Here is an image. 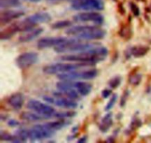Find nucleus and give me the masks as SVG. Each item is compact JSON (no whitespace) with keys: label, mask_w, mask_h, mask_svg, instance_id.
Returning a JSON list of instances; mask_svg holds the SVG:
<instances>
[{"label":"nucleus","mask_w":151,"mask_h":143,"mask_svg":"<svg viewBox=\"0 0 151 143\" xmlns=\"http://www.w3.org/2000/svg\"><path fill=\"white\" fill-rule=\"evenodd\" d=\"M109 50L106 47L99 45L90 50L81 52L72 55H66L58 57L61 61L76 62V63H89L94 65L97 63L103 61L107 57Z\"/></svg>","instance_id":"f257e3e1"},{"label":"nucleus","mask_w":151,"mask_h":143,"mask_svg":"<svg viewBox=\"0 0 151 143\" xmlns=\"http://www.w3.org/2000/svg\"><path fill=\"white\" fill-rule=\"evenodd\" d=\"M66 33L69 35L75 36L80 40L93 41L103 39L107 32L105 29L97 26L78 25L68 28L66 30Z\"/></svg>","instance_id":"f03ea898"},{"label":"nucleus","mask_w":151,"mask_h":143,"mask_svg":"<svg viewBox=\"0 0 151 143\" xmlns=\"http://www.w3.org/2000/svg\"><path fill=\"white\" fill-rule=\"evenodd\" d=\"M93 66L92 64L83 63H76V62H69V63H56L47 65L43 68V72L47 75H56V74L66 73L76 71L82 67Z\"/></svg>","instance_id":"7ed1b4c3"},{"label":"nucleus","mask_w":151,"mask_h":143,"mask_svg":"<svg viewBox=\"0 0 151 143\" xmlns=\"http://www.w3.org/2000/svg\"><path fill=\"white\" fill-rule=\"evenodd\" d=\"M99 45H100L99 43L82 42V40H78L75 42L63 44L55 47L54 50L57 53H78L92 49Z\"/></svg>","instance_id":"20e7f679"},{"label":"nucleus","mask_w":151,"mask_h":143,"mask_svg":"<svg viewBox=\"0 0 151 143\" xmlns=\"http://www.w3.org/2000/svg\"><path fill=\"white\" fill-rule=\"evenodd\" d=\"M103 0H72L71 7L75 10L100 11L104 9Z\"/></svg>","instance_id":"39448f33"},{"label":"nucleus","mask_w":151,"mask_h":143,"mask_svg":"<svg viewBox=\"0 0 151 143\" xmlns=\"http://www.w3.org/2000/svg\"><path fill=\"white\" fill-rule=\"evenodd\" d=\"M27 108L38 114L45 116L47 119L54 117L55 114L56 113L54 108L51 106L37 100H29L27 103Z\"/></svg>","instance_id":"423d86ee"},{"label":"nucleus","mask_w":151,"mask_h":143,"mask_svg":"<svg viewBox=\"0 0 151 143\" xmlns=\"http://www.w3.org/2000/svg\"><path fill=\"white\" fill-rule=\"evenodd\" d=\"M56 131L50 129L46 124L35 125L32 128L29 130V139L31 142L37 140H43L44 139H50L55 136Z\"/></svg>","instance_id":"0eeeda50"},{"label":"nucleus","mask_w":151,"mask_h":143,"mask_svg":"<svg viewBox=\"0 0 151 143\" xmlns=\"http://www.w3.org/2000/svg\"><path fill=\"white\" fill-rule=\"evenodd\" d=\"M78 38H70L66 37H45L42 38L37 43V47L39 50H44L51 47H56L63 44L75 42L78 41Z\"/></svg>","instance_id":"6e6552de"},{"label":"nucleus","mask_w":151,"mask_h":143,"mask_svg":"<svg viewBox=\"0 0 151 143\" xmlns=\"http://www.w3.org/2000/svg\"><path fill=\"white\" fill-rule=\"evenodd\" d=\"M98 75V71L96 69H91L82 72H74L61 73L58 75L59 80H92L95 78Z\"/></svg>","instance_id":"1a4fd4ad"},{"label":"nucleus","mask_w":151,"mask_h":143,"mask_svg":"<svg viewBox=\"0 0 151 143\" xmlns=\"http://www.w3.org/2000/svg\"><path fill=\"white\" fill-rule=\"evenodd\" d=\"M73 19L77 22H93L96 25H102L104 23V16L100 13L94 11L83 12L73 16Z\"/></svg>","instance_id":"9d476101"},{"label":"nucleus","mask_w":151,"mask_h":143,"mask_svg":"<svg viewBox=\"0 0 151 143\" xmlns=\"http://www.w3.org/2000/svg\"><path fill=\"white\" fill-rule=\"evenodd\" d=\"M38 60V53L35 52H27L19 55L16 59V63L21 69H24L35 64Z\"/></svg>","instance_id":"9b49d317"},{"label":"nucleus","mask_w":151,"mask_h":143,"mask_svg":"<svg viewBox=\"0 0 151 143\" xmlns=\"http://www.w3.org/2000/svg\"><path fill=\"white\" fill-rule=\"evenodd\" d=\"M24 15L25 12L22 10H2L0 13V23L1 24H6Z\"/></svg>","instance_id":"f8f14e48"},{"label":"nucleus","mask_w":151,"mask_h":143,"mask_svg":"<svg viewBox=\"0 0 151 143\" xmlns=\"http://www.w3.org/2000/svg\"><path fill=\"white\" fill-rule=\"evenodd\" d=\"M149 48L147 46H134V47H128L125 52V55L127 59H130L131 57H142L145 55L148 52Z\"/></svg>","instance_id":"ddd939ff"},{"label":"nucleus","mask_w":151,"mask_h":143,"mask_svg":"<svg viewBox=\"0 0 151 143\" xmlns=\"http://www.w3.org/2000/svg\"><path fill=\"white\" fill-rule=\"evenodd\" d=\"M43 32H44V29L42 27L33 28V29H29V30L25 31L19 36V41L21 43H27L32 41V40L35 39L37 37L39 36Z\"/></svg>","instance_id":"4468645a"},{"label":"nucleus","mask_w":151,"mask_h":143,"mask_svg":"<svg viewBox=\"0 0 151 143\" xmlns=\"http://www.w3.org/2000/svg\"><path fill=\"white\" fill-rule=\"evenodd\" d=\"M7 103L14 110H20L23 107L24 103V96L22 93H15L7 99Z\"/></svg>","instance_id":"2eb2a0df"},{"label":"nucleus","mask_w":151,"mask_h":143,"mask_svg":"<svg viewBox=\"0 0 151 143\" xmlns=\"http://www.w3.org/2000/svg\"><path fill=\"white\" fill-rule=\"evenodd\" d=\"M28 17L35 27L39 24L48 23L52 20L51 15L47 12L44 11L37 12V13H34V14L28 16Z\"/></svg>","instance_id":"dca6fc26"},{"label":"nucleus","mask_w":151,"mask_h":143,"mask_svg":"<svg viewBox=\"0 0 151 143\" xmlns=\"http://www.w3.org/2000/svg\"><path fill=\"white\" fill-rule=\"evenodd\" d=\"M55 104L57 106L63 109H75L78 108V104L75 100H72L70 98H65V97H57L55 100Z\"/></svg>","instance_id":"f3484780"},{"label":"nucleus","mask_w":151,"mask_h":143,"mask_svg":"<svg viewBox=\"0 0 151 143\" xmlns=\"http://www.w3.org/2000/svg\"><path fill=\"white\" fill-rule=\"evenodd\" d=\"M112 125H113V114L111 112H108L102 118L100 125H99V130L102 133L105 134L109 131Z\"/></svg>","instance_id":"a211bd4d"},{"label":"nucleus","mask_w":151,"mask_h":143,"mask_svg":"<svg viewBox=\"0 0 151 143\" xmlns=\"http://www.w3.org/2000/svg\"><path fill=\"white\" fill-rule=\"evenodd\" d=\"M75 89L78 91L80 95L83 97L88 96L92 90V86L91 83L87 82H83V81H77L74 83Z\"/></svg>","instance_id":"6ab92c4d"},{"label":"nucleus","mask_w":151,"mask_h":143,"mask_svg":"<svg viewBox=\"0 0 151 143\" xmlns=\"http://www.w3.org/2000/svg\"><path fill=\"white\" fill-rule=\"evenodd\" d=\"M17 32H19V31H18V29L16 27L15 23H13L12 24L9 25L5 29H2L0 32V39L1 41L8 40L10 38H12L15 34L17 33Z\"/></svg>","instance_id":"aec40b11"},{"label":"nucleus","mask_w":151,"mask_h":143,"mask_svg":"<svg viewBox=\"0 0 151 143\" xmlns=\"http://www.w3.org/2000/svg\"><path fill=\"white\" fill-rule=\"evenodd\" d=\"M47 127L50 128V129L53 130L55 131H60V130L63 129V128H66V127L69 126L71 124V121L66 120V119H59V120L54 121V122H50L45 123Z\"/></svg>","instance_id":"412c9836"},{"label":"nucleus","mask_w":151,"mask_h":143,"mask_svg":"<svg viewBox=\"0 0 151 143\" xmlns=\"http://www.w3.org/2000/svg\"><path fill=\"white\" fill-rule=\"evenodd\" d=\"M21 118L24 120L28 121V122H38V121L44 120L47 119L45 116L40 115L37 113H32L30 111H25L22 113L21 114Z\"/></svg>","instance_id":"4be33fe9"},{"label":"nucleus","mask_w":151,"mask_h":143,"mask_svg":"<svg viewBox=\"0 0 151 143\" xmlns=\"http://www.w3.org/2000/svg\"><path fill=\"white\" fill-rule=\"evenodd\" d=\"M119 35L125 40H128L132 36V29H131V22H128L127 24H123L121 26L119 32Z\"/></svg>","instance_id":"5701e85b"},{"label":"nucleus","mask_w":151,"mask_h":143,"mask_svg":"<svg viewBox=\"0 0 151 143\" xmlns=\"http://www.w3.org/2000/svg\"><path fill=\"white\" fill-rule=\"evenodd\" d=\"M142 122L141 119H140L137 116H134V117L132 118V119H131V123H130L129 127H128V129L125 131V133H126L127 134H130L131 132H133V131H136V130L138 129L139 128H140V127L142 126Z\"/></svg>","instance_id":"b1692460"},{"label":"nucleus","mask_w":151,"mask_h":143,"mask_svg":"<svg viewBox=\"0 0 151 143\" xmlns=\"http://www.w3.org/2000/svg\"><path fill=\"white\" fill-rule=\"evenodd\" d=\"M22 5L21 0H0L1 9L19 7Z\"/></svg>","instance_id":"393cba45"},{"label":"nucleus","mask_w":151,"mask_h":143,"mask_svg":"<svg viewBox=\"0 0 151 143\" xmlns=\"http://www.w3.org/2000/svg\"><path fill=\"white\" fill-rule=\"evenodd\" d=\"M29 130L25 128H19L15 133V136L17 138L19 143L25 142L29 139Z\"/></svg>","instance_id":"a878e982"},{"label":"nucleus","mask_w":151,"mask_h":143,"mask_svg":"<svg viewBox=\"0 0 151 143\" xmlns=\"http://www.w3.org/2000/svg\"><path fill=\"white\" fill-rule=\"evenodd\" d=\"M0 139L1 141H7V142H14V143H19L16 137L13 134H10V133L7 132V131H4L1 130L0 131Z\"/></svg>","instance_id":"bb28decb"},{"label":"nucleus","mask_w":151,"mask_h":143,"mask_svg":"<svg viewBox=\"0 0 151 143\" xmlns=\"http://www.w3.org/2000/svg\"><path fill=\"white\" fill-rule=\"evenodd\" d=\"M72 25V22L69 20H61L58 21V22H54L51 25V27L53 29H60L63 28L69 27Z\"/></svg>","instance_id":"cd10ccee"},{"label":"nucleus","mask_w":151,"mask_h":143,"mask_svg":"<svg viewBox=\"0 0 151 143\" xmlns=\"http://www.w3.org/2000/svg\"><path fill=\"white\" fill-rule=\"evenodd\" d=\"M77 113L73 111H62V112H56L54 115V117L57 118L58 119H64L66 118H72L76 116Z\"/></svg>","instance_id":"c85d7f7f"},{"label":"nucleus","mask_w":151,"mask_h":143,"mask_svg":"<svg viewBox=\"0 0 151 143\" xmlns=\"http://www.w3.org/2000/svg\"><path fill=\"white\" fill-rule=\"evenodd\" d=\"M142 79V75L140 73H137V72H134V73L131 74L129 76V83H131L133 86H138L141 83Z\"/></svg>","instance_id":"c756f323"},{"label":"nucleus","mask_w":151,"mask_h":143,"mask_svg":"<svg viewBox=\"0 0 151 143\" xmlns=\"http://www.w3.org/2000/svg\"><path fill=\"white\" fill-rule=\"evenodd\" d=\"M122 77L119 76V75H116V76L111 78L108 83L109 88H111V89H115V88H118L122 83Z\"/></svg>","instance_id":"7c9ffc66"},{"label":"nucleus","mask_w":151,"mask_h":143,"mask_svg":"<svg viewBox=\"0 0 151 143\" xmlns=\"http://www.w3.org/2000/svg\"><path fill=\"white\" fill-rule=\"evenodd\" d=\"M118 100V95L116 94H112V97H111V99L109 100V103L106 104V107H105V110L106 111H109L110 110H111L112 108L114 106V105L116 104V101Z\"/></svg>","instance_id":"2f4dec72"},{"label":"nucleus","mask_w":151,"mask_h":143,"mask_svg":"<svg viewBox=\"0 0 151 143\" xmlns=\"http://www.w3.org/2000/svg\"><path fill=\"white\" fill-rule=\"evenodd\" d=\"M130 96V91L129 90H125V91L123 92V94H122V97H121V100H120V107L123 108L124 106L126 105L127 103V100H128V97Z\"/></svg>","instance_id":"473e14b6"},{"label":"nucleus","mask_w":151,"mask_h":143,"mask_svg":"<svg viewBox=\"0 0 151 143\" xmlns=\"http://www.w3.org/2000/svg\"><path fill=\"white\" fill-rule=\"evenodd\" d=\"M129 6H130V9H131V12L133 13V14L134 15V16L136 17H138L140 15V10L138 6L134 2H130L129 3Z\"/></svg>","instance_id":"72a5a7b5"},{"label":"nucleus","mask_w":151,"mask_h":143,"mask_svg":"<svg viewBox=\"0 0 151 143\" xmlns=\"http://www.w3.org/2000/svg\"><path fill=\"white\" fill-rule=\"evenodd\" d=\"M111 94H112L111 88H105V89H103L101 92L102 97L104 99L109 98Z\"/></svg>","instance_id":"f704fd0d"},{"label":"nucleus","mask_w":151,"mask_h":143,"mask_svg":"<svg viewBox=\"0 0 151 143\" xmlns=\"http://www.w3.org/2000/svg\"><path fill=\"white\" fill-rule=\"evenodd\" d=\"M7 125L10 127H17L20 125V122L19 121L16 120V119H10V120L7 122Z\"/></svg>","instance_id":"c9c22d12"},{"label":"nucleus","mask_w":151,"mask_h":143,"mask_svg":"<svg viewBox=\"0 0 151 143\" xmlns=\"http://www.w3.org/2000/svg\"><path fill=\"white\" fill-rule=\"evenodd\" d=\"M43 100L45 102H47V103H50V104H55V99L52 98L51 97H49V96H44L43 97Z\"/></svg>","instance_id":"e433bc0d"},{"label":"nucleus","mask_w":151,"mask_h":143,"mask_svg":"<svg viewBox=\"0 0 151 143\" xmlns=\"http://www.w3.org/2000/svg\"><path fill=\"white\" fill-rule=\"evenodd\" d=\"M87 140H88V137L87 136H83V137H82L78 140V143H85L86 142Z\"/></svg>","instance_id":"4c0bfd02"},{"label":"nucleus","mask_w":151,"mask_h":143,"mask_svg":"<svg viewBox=\"0 0 151 143\" xmlns=\"http://www.w3.org/2000/svg\"><path fill=\"white\" fill-rule=\"evenodd\" d=\"M77 137H78V134H74V135H70L67 137V140L68 141H71V140H72V139H74L75 138H76Z\"/></svg>","instance_id":"58836bf2"},{"label":"nucleus","mask_w":151,"mask_h":143,"mask_svg":"<svg viewBox=\"0 0 151 143\" xmlns=\"http://www.w3.org/2000/svg\"><path fill=\"white\" fill-rule=\"evenodd\" d=\"M78 126H75V127H74L73 128H72V133H75V132H77V131H78Z\"/></svg>","instance_id":"ea45409f"},{"label":"nucleus","mask_w":151,"mask_h":143,"mask_svg":"<svg viewBox=\"0 0 151 143\" xmlns=\"http://www.w3.org/2000/svg\"><path fill=\"white\" fill-rule=\"evenodd\" d=\"M27 1H31V2H39L41 1V0H27Z\"/></svg>","instance_id":"a19ab883"}]
</instances>
